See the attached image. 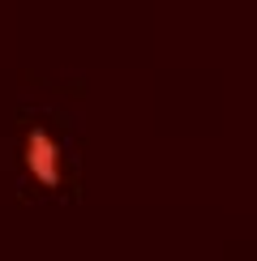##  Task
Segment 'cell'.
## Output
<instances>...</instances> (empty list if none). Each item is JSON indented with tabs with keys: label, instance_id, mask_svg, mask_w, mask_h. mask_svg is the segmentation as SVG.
Wrapping results in <instances>:
<instances>
[{
	"label": "cell",
	"instance_id": "6da1fadb",
	"mask_svg": "<svg viewBox=\"0 0 257 261\" xmlns=\"http://www.w3.org/2000/svg\"><path fill=\"white\" fill-rule=\"evenodd\" d=\"M21 163H26V171L39 184H47V189L60 184V141L47 128H39V124L26 128V137H21Z\"/></svg>",
	"mask_w": 257,
	"mask_h": 261
}]
</instances>
